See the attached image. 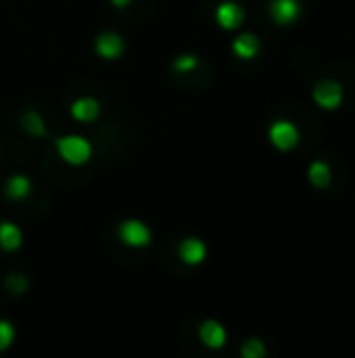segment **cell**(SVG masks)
I'll list each match as a JSON object with an SVG mask.
<instances>
[{
    "mask_svg": "<svg viewBox=\"0 0 355 358\" xmlns=\"http://www.w3.org/2000/svg\"><path fill=\"white\" fill-rule=\"evenodd\" d=\"M59 156H61L66 164L71 166H83L88 164V159L93 156V146H90L88 139L78 137V134H68V137H61L56 142Z\"/></svg>",
    "mask_w": 355,
    "mask_h": 358,
    "instance_id": "6da1fadb",
    "label": "cell"
},
{
    "mask_svg": "<svg viewBox=\"0 0 355 358\" xmlns=\"http://www.w3.org/2000/svg\"><path fill=\"white\" fill-rule=\"evenodd\" d=\"M214 20H217V24L222 29H239L243 24V20H246V10L239 3H234V0H227V3H222L217 8Z\"/></svg>",
    "mask_w": 355,
    "mask_h": 358,
    "instance_id": "8992f818",
    "label": "cell"
},
{
    "mask_svg": "<svg viewBox=\"0 0 355 358\" xmlns=\"http://www.w3.org/2000/svg\"><path fill=\"white\" fill-rule=\"evenodd\" d=\"M29 190H32V183H29L27 176H13V178L5 183V195L13 200H22L29 195Z\"/></svg>",
    "mask_w": 355,
    "mask_h": 358,
    "instance_id": "5bb4252c",
    "label": "cell"
},
{
    "mask_svg": "<svg viewBox=\"0 0 355 358\" xmlns=\"http://www.w3.org/2000/svg\"><path fill=\"white\" fill-rule=\"evenodd\" d=\"M71 115L78 122H93L100 115V103L95 98H88V95L86 98H78L76 103L71 105Z\"/></svg>",
    "mask_w": 355,
    "mask_h": 358,
    "instance_id": "8fae6325",
    "label": "cell"
},
{
    "mask_svg": "<svg viewBox=\"0 0 355 358\" xmlns=\"http://www.w3.org/2000/svg\"><path fill=\"white\" fill-rule=\"evenodd\" d=\"M268 13L275 24L289 27V24L297 22L299 15H302V5H299V0H270Z\"/></svg>",
    "mask_w": 355,
    "mask_h": 358,
    "instance_id": "5b68a950",
    "label": "cell"
},
{
    "mask_svg": "<svg viewBox=\"0 0 355 358\" xmlns=\"http://www.w3.org/2000/svg\"><path fill=\"white\" fill-rule=\"evenodd\" d=\"M5 285H8V290L10 292H24L27 290V285H29V280L24 278V275H8V280H5Z\"/></svg>",
    "mask_w": 355,
    "mask_h": 358,
    "instance_id": "d6986e66",
    "label": "cell"
},
{
    "mask_svg": "<svg viewBox=\"0 0 355 358\" xmlns=\"http://www.w3.org/2000/svg\"><path fill=\"white\" fill-rule=\"evenodd\" d=\"M95 52H98V57L114 62L124 54V39L117 32H103L95 39Z\"/></svg>",
    "mask_w": 355,
    "mask_h": 358,
    "instance_id": "52a82bcc",
    "label": "cell"
},
{
    "mask_svg": "<svg viewBox=\"0 0 355 358\" xmlns=\"http://www.w3.org/2000/svg\"><path fill=\"white\" fill-rule=\"evenodd\" d=\"M192 69H197V57H192V54H183V57H178L176 62H173V71H192Z\"/></svg>",
    "mask_w": 355,
    "mask_h": 358,
    "instance_id": "ac0fdd59",
    "label": "cell"
},
{
    "mask_svg": "<svg viewBox=\"0 0 355 358\" xmlns=\"http://www.w3.org/2000/svg\"><path fill=\"white\" fill-rule=\"evenodd\" d=\"M197 336L207 349H224V344H227V329L214 320L202 322L197 329Z\"/></svg>",
    "mask_w": 355,
    "mask_h": 358,
    "instance_id": "9c48e42d",
    "label": "cell"
},
{
    "mask_svg": "<svg viewBox=\"0 0 355 358\" xmlns=\"http://www.w3.org/2000/svg\"><path fill=\"white\" fill-rule=\"evenodd\" d=\"M15 341V327L8 320H0V351L10 349Z\"/></svg>",
    "mask_w": 355,
    "mask_h": 358,
    "instance_id": "e0dca14e",
    "label": "cell"
},
{
    "mask_svg": "<svg viewBox=\"0 0 355 358\" xmlns=\"http://www.w3.org/2000/svg\"><path fill=\"white\" fill-rule=\"evenodd\" d=\"M309 183L314 185V188H326L328 183H331V169H328L326 161H314L312 166H309Z\"/></svg>",
    "mask_w": 355,
    "mask_h": 358,
    "instance_id": "4fadbf2b",
    "label": "cell"
},
{
    "mask_svg": "<svg viewBox=\"0 0 355 358\" xmlns=\"http://www.w3.org/2000/svg\"><path fill=\"white\" fill-rule=\"evenodd\" d=\"M22 246V231L13 222H3L0 224V249L3 251H17Z\"/></svg>",
    "mask_w": 355,
    "mask_h": 358,
    "instance_id": "7c38bea8",
    "label": "cell"
},
{
    "mask_svg": "<svg viewBox=\"0 0 355 358\" xmlns=\"http://www.w3.org/2000/svg\"><path fill=\"white\" fill-rule=\"evenodd\" d=\"M119 239L132 249H144L151 244V229L142 220H127L119 224Z\"/></svg>",
    "mask_w": 355,
    "mask_h": 358,
    "instance_id": "277c9868",
    "label": "cell"
},
{
    "mask_svg": "<svg viewBox=\"0 0 355 358\" xmlns=\"http://www.w3.org/2000/svg\"><path fill=\"white\" fill-rule=\"evenodd\" d=\"M241 358H266V344L261 339H248L241 344Z\"/></svg>",
    "mask_w": 355,
    "mask_h": 358,
    "instance_id": "2e32d148",
    "label": "cell"
},
{
    "mask_svg": "<svg viewBox=\"0 0 355 358\" xmlns=\"http://www.w3.org/2000/svg\"><path fill=\"white\" fill-rule=\"evenodd\" d=\"M109 3H112L114 8H127V5H132V0H109Z\"/></svg>",
    "mask_w": 355,
    "mask_h": 358,
    "instance_id": "ffe728a7",
    "label": "cell"
},
{
    "mask_svg": "<svg viewBox=\"0 0 355 358\" xmlns=\"http://www.w3.org/2000/svg\"><path fill=\"white\" fill-rule=\"evenodd\" d=\"M268 139H270V144H273L275 149L289 151V149H294L297 142H299V129L294 127L289 120H278V122L270 124Z\"/></svg>",
    "mask_w": 355,
    "mask_h": 358,
    "instance_id": "7a4b0ae2",
    "label": "cell"
},
{
    "mask_svg": "<svg viewBox=\"0 0 355 358\" xmlns=\"http://www.w3.org/2000/svg\"><path fill=\"white\" fill-rule=\"evenodd\" d=\"M232 52L236 54L239 59H243V62H251V59H256L258 54H261V42H258V37L253 32H243L234 39Z\"/></svg>",
    "mask_w": 355,
    "mask_h": 358,
    "instance_id": "30bf717a",
    "label": "cell"
},
{
    "mask_svg": "<svg viewBox=\"0 0 355 358\" xmlns=\"http://www.w3.org/2000/svg\"><path fill=\"white\" fill-rule=\"evenodd\" d=\"M312 98L322 110H336L343 103V88L336 80H319L312 90Z\"/></svg>",
    "mask_w": 355,
    "mask_h": 358,
    "instance_id": "3957f363",
    "label": "cell"
},
{
    "mask_svg": "<svg viewBox=\"0 0 355 358\" xmlns=\"http://www.w3.org/2000/svg\"><path fill=\"white\" fill-rule=\"evenodd\" d=\"M22 127L27 129L32 137H44V134H47V127H44L42 115L34 113V110H29V113L22 115Z\"/></svg>",
    "mask_w": 355,
    "mask_h": 358,
    "instance_id": "9a60e30c",
    "label": "cell"
},
{
    "mask_svg": "<svg viewBox=\"0 0 355 358\" xmlns=\"http://www.w3.org/2000/svg\"><path fill=\"white\" fill-rule=\"evenodd\" d=\"M178 256L183 264L188 266H197L207 259V244L202 239H195V236H188V239L180 241L178 246Z\"/></svg>",
    "mask_w": 355,
    "mask_h": 358,
    "instance_id": "ba28073f",
    "label": "cell"
}]
</instances>
